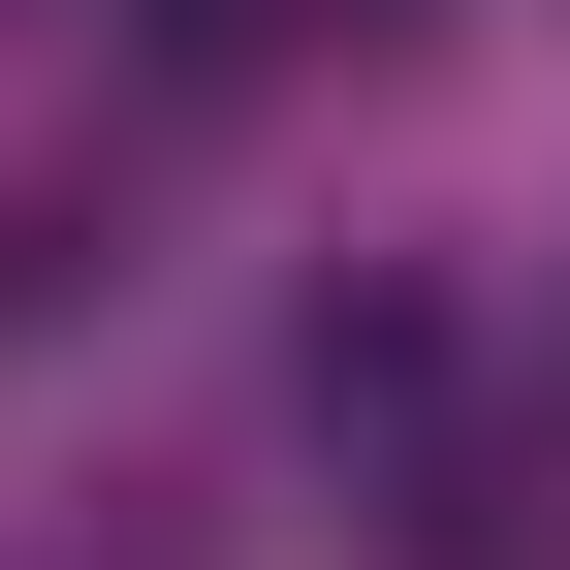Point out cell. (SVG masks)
Listing matches in <instances>:
<instances>
[]
</instances>
